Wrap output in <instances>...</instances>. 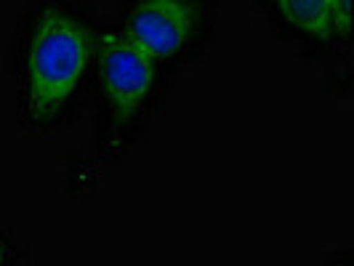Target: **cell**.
<instances>
[{
    "instance_id": "cell-1",
    "label": "cell",
    "mask_w": 354,
    "mask_h": 266,
    "mask_svg": "<svg viewBox=\"0 0 354 266\" xmlns=\"http://www.w3.org/2000/svg\"><path fill=\"white\" fill-rule=\"evenodd\" d=\"M88 27L62 6H46L27 56V109L32 120H51L64 109L88 70Z\"/></svg>"
},
{
    "instance_id": "cell-2",
    "label": "cell",
    "mask_w": 354,
    "mask_h": 266,
    "mask_svg": "<svg viewBox=\"0 0 354 266\" xmlns=\"http://www.w3.org/2000/svg\"><path fill=\"white\" fill-rule=\"evenodd\" d=\"M99 75L112 112L120 120H128L152 93L155 59L128 35H106L99 48Z\"/></svg>"
},
{
    "instance_id": "cell-3",
    "label": "cell",
    "mask_w": 354,
    "mask_h": 266,
    "mask_svg": "<svg viewBox=\"0 0 354 266\" xmlns=\"http://www.w3.org/2000/svg\"><path fill=\"white\" fill-rule=\"evenodd\" d=\"M197 30V8L192 0H139L128 14L125 35L152 59H171L181 53Z\"/></svg>"
},
{
    "instance_id": "cell-4",
    "label": "cell",
    "mask_w": 354,
    "mask_h": 266,
    "mask_svg": "<svg viewBox=\"0 0 354 266\" xmlns=\"http://www.w3.org/2000/svg\"><path fill=\"white\" fill-rule=\"evenodd\" d=\"M280 17L299 32L317 40L333 37V0H274Z\"/></svg>"
},
{
    "instance_id": "cell-5",
    "label": "cell",
    "mask_w": 354,
    "mask_h": 266,
    "mask_svg": "<svg viewBox=\"0 0 354 266\" xmlns=\"http://www.w3.org/2000/svg\"><path fill=\"white\" fill-rule=\"evenodd\" d=\"M352 27V0H333V37L349 35Z\"/></svg>"
},
{
    "instance_id": "cell-6",
    "label": "cell",
    "mask_w": 354,
    "mask_h": 266,
    "mask_svg": "<svg viewBox=\"0 0 354 266\" xmlns=\"http://www.w3.org/2000/svg\"><path fill=\"white\" fill-rule=\"evenodd\" d=\"M0 261H3V253H0Z\"/></svg>"
}]
</instances>
